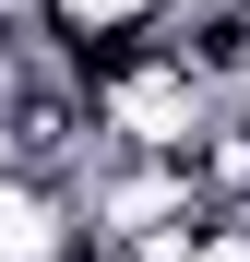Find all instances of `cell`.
<instances>
[{"label":"cell","mask_w":250,"mask_h":262,"mask_svg":"<svg viewBox=\"0 0 250 262\" xmlns=\"http://www.w3.org/2000/svg\"><path fill=\"white\" fill-rule=\"evenodd\" d=\"M83 227V203L60 179H24V167H0V262H60Z\"/></svg>","instance_id":"obj_1"},{"label":"cell","mask_w":250,"mask_h":262,"mask_svg":"<svg viewBox=\"0 0 250 262\" xmlns=\"http://www.w3.org/2000/svg\"><path fill=\"white\" fill-rule=\"evenodd\" d=\"M36 24H48V48H96V36L167 24V0H36Z\"/></svg>","instance_id":"obj_2"},{"label":"cell","mask_w":250,"mask_h":262,"mask_svg":"<svg viewBox=\"0 0 250 262\" xmlns=\"http://www.w3.org/2000/svg\"><path fill=\"white\" fill-rule=\"evenodd\" d=\"M191 262H250V214H215V203H202V227H191Z\"/></svg>","instance_id":"obj_3"}]
</instances>
